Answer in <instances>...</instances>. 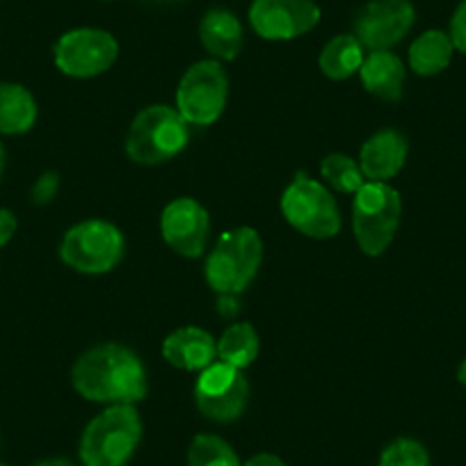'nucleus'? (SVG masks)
Instances as JSON below:
<instances>
[{
	"label": "nucleus",
	"mask_w": 466,
	"mask_h": 466,
	"mask_svg": "<svg viewBox=\"0 0 466 466\" xmlns=\"http://www.w3.org/2000/svg\"><path fill=\"white\" fill-rule=\"evenodd\" d=\"M71 384L92 402L137 405L147 398V370L131 348L101 343L89 348L71 369Z\"/></svg>",
	"instance_id": "f257e3e1"
},
{
	"label": "nucleus",
	"mask_w": 466,
	"mask_h": 466,
	"mask_svg": "<svg viewBox=\"0 0 466 466\" xmlns=\"http://www.w3.org/2000/svg\"><path fill=\"white\" fill-rule=\"evenodd\" d=\"M142 441L136 405H112L83 430L78 455L85 466H127Z\"/></svg>",
	"instance_id": "f03ea898"
},
{
	"label": "nucleus",
	"mask_w": 466,
	"mask_h": 466,
	"mask_svg": "<svg viewBox=\"0 0 466 466\" xmlns=\"http://www.w3.org/2000/svg\"><path fill=\"white\" fill-rule=\"evenodd\" d=\"M261 261L263 243L257 228H228L206 258V281L219 295H240L254 281Z\"/></svg>",
	"instance_id": "7ed1b4c3"
},
{
	"label": "nucleus",
	"mask_w": 466,
	"mask_h": 466,
	"mask_svg": "<svg viewBox=\"0 0 466 466\" xmlns=\"http://www.w3.org/2000/svg\"><path fill=\"white\" fill-rule=\"evenodd\" d=\"M190 124L172 106H149L133 119L127 154L137 165H160L181 154L190 140Z\"/></svg>",
	"instance_id": "20e7f679"
},
{
	"label": "nucleus",
	"mask_w": 466,
	"mask_h": 466,
	"mask_svg": "<svg viewBox=\"0 0 466 466\" xmlns=\"http://www.w3.org/2000/svg\"><path fill=\"white\" fill-rule=\"evenodd\" d=\"M402 199L389 183L369 181L355 192L352 204V228L361 252L382 257L396 238L400 227Z\"/></svg>",
	"instance_id": "39448f33"
},
{
	"label": "nucleus",
	"mask_w": 466,
	"mask_h": 466,
	"mask_svg": "<svg viewBox=\"0 0 466 466\" xmlns=\"http://www.w3.org/2000/svg\"><path fill=\"white\" fill-rule=\"evenodd\" d=\"M60 258L80 275H106L124 258V236L106 219H87L65 233Z\"/></svg>",
	"instance_id": "423d86ee"
},
{
	"label": "nucleus",
	"mask_w": 466,
	"mask_h": 466,
	"mask_svg": "<svg viewBox=\"0 0 466 466\" xmlns=\"http://www.w3.org/2000/svg\"><path fill=\"white\" fill-rule=\"evenodd\" d=\"M281 213L290 227L316 240L334 238L340 231V210L331 192L316 178L298 174L281 195Z\"/></svg>",
	"instance_id": "0eeeda50"
},
{
	"label": "nucleus",
	"mask_w": 466,
	"mask_h": 466,
	"mask_svg": "<svg viewBox=\"0 0 466 466\" xmlns=\"http://www.w3.org/2000/svg\"><path fill=\"white\" fill-rule=\"evenodd\" d=\"M228 78L218 60L195 62L177 89V110L192 127H210L224 112Z\"/></svg>",
	"instance_id": "6e6552de"
},
{
	"label": "nucleus",
	"mask_w": 466,
	"mask_h": 466,
	"mask_svg": "<svg viewBox=\"0 0 466 466\" xmlns=\"http://www.w3.org/2000/svg\"><path fill=\"white\" fill-rule=\"evenodd\" d=\"M195 402L201 416L215 423H233L245 414L249 402V382L240 369L213 361L201 370L195 384Z\"/></svg>",
	"instance_id": "1a4fd4ad"
},
{
	"label": "nucleus",
	"mask_w": 466,
	"mask_h": 466,
	"mask_svg": "<svg viewBox=\"0 0 466 466\" xmlns=\"http://www.w3.org/2000/svg\"><path fill=\"white\" fill-rule=\"evenodd\" d=\"M119 44L107 30L74 28L62 35L53 48L56 66L69 78H94L115 65Z\"/></svg>",
	"instance_id": "9d476101"
},
{
	"label": "nucleus",
	"mask_w": 466,
	"mask_h": 466,
	"mask_svg": "<svg viewBox=\"0 0 466 466\" xmlns=\"http://www.w3.org/2000/svg\"><path fill=\"white\" fill-rule=\"evenodd\" d=\"M416 24L411 0H370L355 19V37L369 51H389L407 37Z\"/></svg>",
	"instance_id": "9b49d317"
},
{
	"label": "nucleus",
	"mask_w": 466,
	"mask_h": 466,
	"mask_svg": "<svg viewBox=\"0 0 466 466\" xmlns=\"http://www.w3.org/2000/svg\"><path fill=\"white\" fill-rule=\"evenodd\" d=\"M320 21V7L313 0H254L249 24L261 39L289 42L311 33Z\"/></svg>",
	"instance_id": "f8f14e48"
},
{
	"label": "nucleus",
	"mask_w": 466,
	"mask_h": 466,
	"mask_svg": "<svg viewBox=\"0 0 466 466\" xmlns=\"http://www.w3.org/2000/svg\"><path fill=\"white\" fill-rule=\"evenodd\" d=\"M160 233L177 254L186 258H199L208 245L210 218L197 199L178 197L165 206L160 215Z\"/></svg>",
	"instance_id": "ddd939ff"
},
{
	"label": "nucleus",
	"mask_w": 466,
	"mask_h": 466,
	"mask_svg": "<svg viewBox=\"0 0 466 466\" xmlns=\"http://www.w3.org/2000/svg\"><path fill=\"white\" fill-rule=\"evenodd\" d=\"M163 357L174 369L201 373L218 360V340L201 327H178L165 339Z\"/></svg>",
	"instance_id": "4468645a"
},
{
	"label": "nucleus",
	"mask_w": 466,
	"mask_h": 466,
	"mask_svg": "<svg viewBox=\"0 0 466 466\" xmlns=\"http://www.w3.org/2000/svg\"><path fill=\"white\" fill-rule=\"evenodd\" d=\"M407 154H410L407 137L400 131L387 128V131L375 133L361 147L360 167L369 181L387 183L405 167Z\"/></svg>",
	"instance_id": "2eb2a0df"
},
{
	"label": "nucleus",
	"mask_w": 466,
	"mask_h": 466,
	"mask_svg": "<svg viewBox=\"0 0 466 466\" xmlns=\"http://www.w3.org/2000/svg\"><path fill=\"white\" fill-rule=\"evenodd\" d=\"M201 46L215 57V60H233L243 51L245 33L238 16L224 7H210L199 21Z\"/></svg>",
	"instance_id": "dca6fc26"
},
{
	"label": "nucleus",
	"mask_w": 466,
	"mask_h": 466,
	"mask_svg": "<svg viewBox=\"0 0 466 466\" xmlns=\"http://www.w3.org/2000/svg\"><path fill=\"white\" fill-rule=\"evenodd\" d=\"M366 92L382 101H400L405 89V65L391 51H370L360 69Z\"/></svg>",
	"instance_id": "f3484780"
},
{
	"label": "nucleus",
	"mask_w": 466,
	"mask_h": 466,
	"mask_svg": "<svg viewBox=\"0 0 466 466\" xmlns=\"http://www.w3.org/2000/svg\"><path fill=\"white\" fill-rule=\"evenodd\" d=\"M37 122V101L19 83H0V133L24 136Z\"/></svg>",
	"instance_id": "a211bd4d"
},
{
	"label": "nucleus",
	"mask_w": 466,
	"mask_h": 466,
	"mask_svg": "<svg viewBox=\"0 0 466 466\" xmlns=\"http://www.w3.org/2000/svg\"><path fill=\"white\" fill-rule=\"evenodd\" d=\"M452 53H455V46H452L451 35L443 30H425L410 46V69L423 78L437 76L448 69Z\"/></svg>",
	"instance_id": "6ab92c4d"
},
{
	"label": "nucleus",
	"mask_w": 466,
	"mask_h": 466,
	"mask_svg": "<svg viewBox=\"0 0 466 466\" xmlns=\"http://www.w3.org/2000/svg\"><path fill=\"white\" fill-rule=\"evenodd\" d=\"M364 46L355 35H336L320 51L318 65L331 80H348L364 65Z\"/></svg>",
	"instance_id": "aec40b11"
},
{
	"label": "nucleus",
	"mask_w": 466,
	"mask_h": 466,
	"mask_svg": "<svg viewBox=\"0 0 466 466\" xmlns=\"http://www.w3.org/2000/svg\"><path fill=\"white\" fill-rule=\"evenodd\" d=\"M258 334L249 322H236L224 329L218 340V360L233 369H248L258 357Z\"/></svg>",
	"instance_id": "412c9836"
},
{
	"label": "nucleus",
	"mask_w": 466,
	"mask_h": 466,
	"mask_svg": "<svg viewBox=\"0 0 466 466\" xmlns=\"http://www.w3.org/2000/svg\"><path fill=\"white\" fill-rule=\"evenodd\" d=\"M320 174L334 190L345 192V195H355L366 183L360 163L343 154H329L327 158H322Z\"/></svg>",
	"instance_id": "4be33fe9"
},
{
	"label": "nucleus",
	"mask_w": 466,
	"mask_h": 466,
	"mask_svg": "<svg viewBox=\"0 0 466 466\" xmlns=\"http://www.w3.org/2000/svg\"><path fill=\"white\" fill-rule=\"evenodd\" d=\"M187 466H243L238 455L215 434H197L187 448Z\"/></svg>",
	"instance_id": "5701e85b"
},
{
	"label": "nucleus",
	"mask_w": 466,
	"mask_h": 466,
	"mask_svg": "<svg viewBox=\"0 0 466 466\" xmlns=\"http://www.w3.org/2000/svg\"><path fill=\"white\" fill-rule=\"evenodd\" d=\"M380 466H430V455L420 441L400 437L384 448Z\"/></svg>",
	"instance_id": "b1692460"
},
{
	"label": "nucleus",
	"mask_w": 466,
	"mask_h": 466,
	"mask_svg": "<svg viewBox=\"0 0 466 466\" xmlns=\"http://www.w3.org/2000/svg\"><path fill=\"white\" fill-rule=\"evenodd\" d=\"M57 190H60V174L44 172L42 177L35 181L33 190H30V201H33L35 206H46L56 199Z\"/></svg>",
	"instance_id": "393cba45"
},
{
	"label": "nucleus",
	"mask_w": 466,
	"mask_h": 466,
	"mask_svg": "<svg viewBox=\"0 0 466 466\" xmlns=\"http://www.w3.org/2000/svg\"><path fill=\"white\" fill-rule=\"evenodd\" d=\"M448 35H451L455 51L464 53L466 56V0H461L460 5H457V10L452 12Z\"/></svg>",
	"instance_id": "a878e982"
},
{
	"label": "nucleus",
	"mask_w": 466,
	"mask_h": 466,
	"mask_svg": "<svg viewBox=\"0 0 466 466\" xmlns=\"http://www.w3.org/2000/svg\"><path fill=\"white\" fill-rule=\"evenodd\" d=\"M19 222H16V215L7 208H0V249L5 248L12 238H15Z\"/></svg>",
	"instance_id": "bb28decb"
},
{
	"label": "nucleus",
	"mask_w": 466,
	"mask_h": 466,
	"mask_svg": "<svg viewBox=\"0 0 466 466\" xmlns=\"http://www.w3.org/2000/svg\"><path fill=\"white\" fill-rule=\"evenodd\" d=\"M243 466H289L281 457L272 455V452H258V455L249 457Z\"/></svg>",
	"instance_id": "cd10ccee"
},
{
	"label": "nucleus",
	"mask_w": 466,
	"mask_h": 466,
	"mask_svg": "<svg viewBox=\"0 0 466 466\" xmlns=\"http://www.w3.org/2000/svg\"><path fill=\"white\" fill-rule=\"evenodd\" d=\"M238 295H219V313L227 318L236 316L238 313Z\"/></svg>",
	"instance_id": "c85d7f7f"
},
{
	"label": "nucleus",
	"mask_w": 466,
	"mask_h": 466,
	"mask_svg": "<svg viewBox=\"0 0 466 466\" xmlns=\"http://www.w3.org/2000/svg\"><path fill=\"white\" fill-rule=\"evenodd\" d=\"M35 466H74L69 460H62V457H53V460H44Z\"/></svg>",
	"instance_id": "c756f323"
},
{
	"label": "nucleus",
	"mask_w": 466,
	"mask_h": 466,
	"mask_svg": "<svg viewBox=\"0 0 466 466\" xmlns=\"http://www.w3.org/2000/svg\"><path fill=\"white\" fill-rule=\"evenodd\" d=\"M457 380H460V384H461V387L466 389V360L461 361V364H460V369H457Z\"/></svg>",
	"instance_id": "7c9ffc66"
},
{
	"label": "nucleus",
	"mask_w": 466,
	"mask_h": 466,
	"mask_svg": "<svg viewBox=\"0 0 466 466\" xmlns=\"http://www.w3.org/2000/svg\"><path fill=\"white\" fill-rule=\"evenodd\" d=\"M3 172H5V147L0 142V177H3Z\"/></svg>",
	"instance_id": "2f4dec72"
},
{
	"label": "nucleus",
	"mask_w": 466,
	"mask_h": 466,
	"mask_svg": "<svg viewBox=\"0 0 466 466\" xmlns=\"http://www.w3.org/2000/svg\"><path fill=\"white\" fill-rule=\"evenodd\" d=\"M156 3H167V0H156Z\"/></svg>",
	"instance_id": "473e14b6"
},
{
	"label": "nucleus",
	"mask_w": 466,
	"mask_h": 466,
	"mask_svg": "<svg viewBox=\"0 0 466 466\" xmlns=\"http://www.w3.org/2000/svg\"><path fill=\"white\" fill-rule=\"evenodd\" d=\"M0 466H7V464H0Z\"/></svg>",
	"instance_id": "72a5a7b5"
}]
</instances>
